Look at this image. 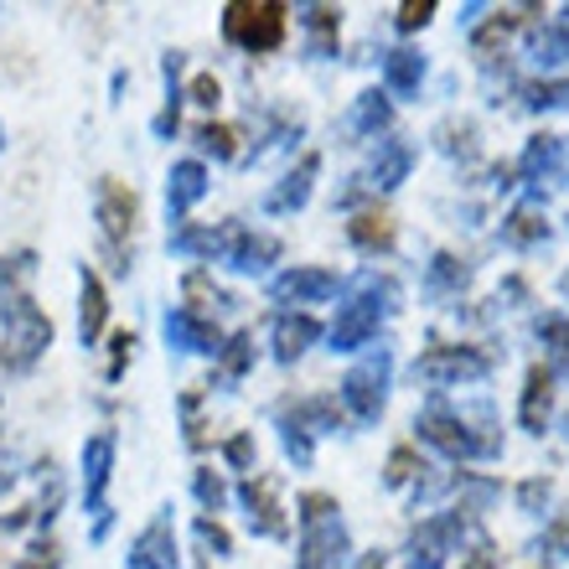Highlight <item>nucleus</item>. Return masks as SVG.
<instances>
[{
    "instance_id": "f257e3e1",
    "label": "nucleus",
    "mask_w": 569,
    "mask_h": 569,
    "mask_svg": "<svg viewBox=\"0 0 569 569\" xmlns=\"http://www.w3.org/2000/svg\"><path fill=\"white\" fill-rule=\"evenodd\" d=\"M300 569H337L347 555V528L337 518V502L327 492H311L300 502Z\"/></svg>"
},
{
    "instance_id": "f03ea898",
    "label": "nucleus",
    "mask_w": 569,
    "mask_h": 569,
    "mask_svg": "<svg viewBox=\"0 0 569 569\" xmlns=\"http://www.w3.org/2000/svg\"><path fill=\"white\" fill-rule=\"evenodd\" d=\"M0 327H6V362H11V368H31V362L42 358V347H52V321H47L21 290H6V300H0Z\"/></svg>"
},
{
    "instance_id": "7ed1b4c3",
    "label": "nucleus",
    "mask_w": 569,
    "mask_h": 569,
    "mask_svg": "<svg viewBox=\"0 0 569 569\" xmlns=\"http://www.w3.org/2000/svg\"><path fill=\"white\" fill-rule=\"evenodd\" d=\"M228 42L249 47V52H274L284 42V6L280 0H233L223 11Z\"/></svg>"
},
{
    "instance_id": "20e7f679",
    "label": "nucleus",
    "mask_w": 569,
    "mask_h": 569,
    "mask_svg": "<svg viewBox=\"0 0 569 569\" xmlns=\"http://www.w3.org/2000/svg\"><path fill=\"white\" fill-rule=\"evenodd\" d=\"M383 296H393V284L389 280L383 284L368 280L362 284V296H352L342 311H337V321H331V347H337V352H352V347H362L368 337H373L378 316H383V306H378Z\"/></svg>"
},
{
    "instance_id": "39448f33",
    "label": "nucleus",
    "mask_w": 569,
    "mask_h": 569,
    "mask_svg": "<svg viewBox=\"0 0 569 569\" xmlns=\"http://www.w3.org/2000/svg\"><path fill=\"white\" fill-rule=\"evenodd\" d=\"M342 399L362 425H373L383 415V399H389V352H373L368 362H358L342 378Z\"/></svg>"
},
{
    "instance_id": "423d86ee",
    "label": "nucleus",
    "mask_w": 569,
    "mask_h": 569,
    "mask_svg": "<svg viewBox=\"0 0 569 569\" xmlns=\"http://www.w3.org/2000/svg\"><path fill=\"white\" fill-rule=\"evenodd\" d=\"M420 435L430 440L435 450H446L450 461H466V456H481V450H492V440H487V435H471L461 415H450L446 405H430V409H425Z\"/></svg>"
},
{
    "instance_id": "0eeeda50",
    "label": "nucleus",
    "mask_w": 569,
    "mask_h": 569,
    "mask_svg": "<svg viewBox=\"0 0 569 569\" xmlns=\"http://www.w3.org/2000/svg\"><path fill=\"white\" fill-rule=\"evenodd\" d=\"M415 373L425 383H461V378H481L487 373V358H481L477 347H446L435 342L420 362H415Z\"/></svg>"
},
{
    "instance_id": "6e6552de",
    "label": "nucleus",
    "mask_w": 569,
    "mask_h": 569,
    "mask_svg": "<svg viewBox=\"0 0 569 569\" xmlns=\"http://www.w3.org/2000/svg\"><path fill=\"white\" fill-rule=\"evenodd\" d=\"M461 539V518L456 512H440V518H425L409 539V555H415V569H446L450 549Z\"/></svg>"
},
{
    "instance_id": "1a4fd4ad",
    "label": "nucleus",
    "mask_w": 569,
    "mask_h": 569,
    "mask_svg": "<svg viewBox=\"0 0 569 569\" xmlns=\"http://www.w3.org/2000/svg\"><path fill=\"white\" fill-rule=\"evenodd\" d=\"M243 508H249L254 533H270V539H280V533H284L280 481H274V477H249V481H243Z\"/></svg>"
},
{
    "instance_id": "9d476101",
    "label": "nucleus",
    "mask_w": 569,
    "mask_h": 569,
    "mask_svg": "<svg viewBox=\"0 0 569 569\" xmlns=\"http://www.w3.org/2000/svg\"><path fill=\"white\" fill-rule=\"evenodd\" d=\"M166 342L181 347V352H218L223 337H218V327H212L208 316H197L192 306H177V311L166 316Z\"/></svg>"
},
{
    "instance_id": "9b49d317",
    "label": "nucleus",
    "mask_w": 569,
    "mask_h": 569,
    "mask_svg": "<svg viewBox=\"0 0 569 569\" xmlns=\"http://www.w3.org/2000/svg\"><path fill=\"white\" fill-rule=\"evenodd\" d=\"M99 223H104V239L120 249V239L136 228V192L124 181L104 177L99 181Z\"/></svg>"
},
{
    "instance_id": "f8f14e48",
    "label": "nucleus",
    "mask_w": 569,
    "mask_h": 569,
    "mask_svg": "<svg viewBox=\"0 0 569 569\" xmlns=\"http://www.w3.org/2000/svg\"><path fill=\"white\" fill-rule=\"evenodd\" d=\"M109 466H114V435H93L89 446H83V502L93 512H104Z\"/></svg>"
},
{
    "instance_id": "ddd939ff",
    "label": "nucleus",
    "mask_w": 569,
    "mask_h": 569,
    "mask_svg": "<svg viewBox=\"0 0 569 569\" xmlns=\"http://www.w3.org/2000/svg\"><path fill=\"white\" fill-rule=\"evenodd\" d=\"M130 569H177V533H171L166 518H156V523L130 543Z\"/></svg>"
},
{
    "instance_id": "4468645a",
    "label": "nucleus",
    "mask_w": 569,
    "mask_h": 569,
    "mask_svg": "<svg viewBox=\"0 0 569 569\" xmlns=\"http://www.w3.org/2000/svg\"><path fill=\"white\" fill-rule=\"evenodd\" d=\"M337 296V274L327 270H284L274 280V300L280 306H306V300H327Z\"/></svg>"
},
{
    "instance_id": "2eb2a0df",
    "label": "nucleus",
    "mask_w": 569,
    "mask_h": 569,
    "mask_svg": "<svg viewBox=\"0 0 569 569\" xmlns=\"http://www.w3.org/2000/svg\"><path fill=\"white\" fill-rule=\"evenodd\" d=\"M316 171H321V156H300L296 171H290V177H284L270 197H264V208H270V212H290V208H300V202L311 197Z\"/></svg>"
},
{
    "instance_id": "dca6fc26",
    "label": "nucleus",
    "mask_w": 569,
    "mask_h": 569,
    "mask_svg": "<svg viewBox=\"0 0 569 569\" xmlns=\"http://www.w3.org/2000/svg\"><path fill=\"white\" fill-rule=\"evenodd\" d=\"M202 192H208V171H202V166L197 161L171 166V181H166V208H171V218H181Z\"/></svg>"
},
{
    "instance_id": "f3484780",
    "label": "nucleus",
    "mask_w": 569,
    "mask_h": 569,
    "mask_svg": "<svg viewBox=\"0 0 569 569\" xmlns=\"http://www.w3.org/2000/svg\"><path fill=\"white\" fill-rule=\"evenodd\" d=\"M555 409V373L549 368H528V383H523V425L528 430H543Z\"/></svg>"
},
{
    "instance_id": "a211bd4d",
    "label": "nucleus",
    "mask_w": 569,
    "mask_h": 569,
    "mask_svg": "<svg viewBox=\"0 0 569 569\" xmlns=\"http://www.w3.org/2000/svg\"><path fill=\"white\" fill-rule=\"evenodd\" d=\"M104 316H109L104 284H99V274L83 270V306H78V337H83V347L99 342V331H104Z\"/></svg>"
},
{
    "instance_id": "6ab92c4d",
    "label": "nucleus",
    "mask_w": 569,
    "mask_h": 569,
    "mask_svg": "<svg viewBox=\"0 0 569 569\" xmlns=\"http://www.w3.org/2000/svg\"><path fill=\"white\" fill-rule=\"evenodd\" d=\"M316 331H321V327H316L311 316H280V321H274V358L296 362L300 352L316 342Z\"/></svg>"
},
{
    "instance_id": "aec40b11",
    "label": "nucleus",
    "mask_w": 569,
    "mask_h": 569,
    "mask_svg": "<svg viewBox=\"0 0 569 569\" xmlns=\"http://www.w3.org/2000/svg\"><path fill=\"white\" fill-rule=\"evenodd\" d=\"M233 239H239V228H181L171 243H177L181 254L218 259V254H228V249H233Z\"/></svg>"
},
{
    "instance_id": "412c9836",
    "label": "nucleus",
    "mask_w": 569,
    "mask_h": 569,
    "mask_svg": "<svg viewBox=\"0 0 569 569\" xmlns=\"http://www.w3.org/2000/svg\"><path fill=\"white\" fill-rule=\"evenodd\" d=\"M274 254H280V239H270V233H239V239H233V249H228L233 270H243V274H259Z\"/></svg>"
},
{
    "instance_id": "4be33fe9",
    "label": "nucleus",
    "mask_w": 569,
    "mask_h": 569,
    "mask_svg": "<svg viewBox=\"0 0 569 569\" xmlns=\"http://www.w3.org/2000/svg\"><path fill=\"white\" fill-rule=\"evenodd\" d=\"M347 239L358 243V249H368V254H378V249H389L393 243V218L389 212H358L352 223H347Z\"/></svg>"
},
{
    "instance_id": "5701e85b",
    "label": "nucleus",
    "mask_w": 569,
    "mask_h": 569,
    "mask_svg": "<svg viewBox=\"0 0 569 569\" xmlns=\"http://www.w3.org/2000/svg\"><path fill=\"white\" fill-rule=\"evenodd\" d=\"M555 166H559V136H533L523 150V161H518V171H523V181L543 187V181L555 177Z\"/></svg>"
},
{
    "instance_id": "b1692460",
    "label": "nucleus",
    "mask_w": 569,
    "mask_h": 569,
    "mask_svg": "<svg viewBox=\"0 0 569 569\" xmlns=\"http://www.w3.org/2000/svg\"><path fill=\"white\" fill-rule=\"evenodd\" d=\"M409 146L405 140H389V146L373 156V171H368V187H399V181L409 177Z\"/></svg>"
},
{
    "instance_id": "393cba45",
    "label": "nucleus",
    "mask_w": 569,
    "mask_h": 569,
    "mask_svg": "<svg viewBox=\"0 0 569 569\" xmlns=\"http://www.w3.org/2000/svg\"><path fill=\"white\" fill-rule=\"evenodd\" d=\"M383 78H389L393 93H415L425 78V58L420 52H409V47H399V52H389L383 58Z\"/></svg>"
},
{
    "instance_id": "a878e982",
    "label": "nucleus",
    "mask_w": 569,
    "mask_h": 569,
    "mask_svg": "<svg viewBox=\"0 0 569 569\" xmlns=\"http://www.w3.org/2000/svg\"><path fill=\"white\" fill-rule=\"evenodd\" d=\"M533 58H539L543 68L569 58V6L559 11V21H549L543 31H533Z\"/></svg>"
},
{
    "instance_id": "bb28decb",
    "label": "nucleus",
    "mask_w": 569,
    "mask_h": 569,
    "mask_svg": "<svg viewBox=\"0 0 569 569\" xmlns=\"http://www.w3.org/2000/svg\"><path fill=\"white\" fill-rule=\"evenodd\" d=\"M502 233H508V243H539V239H549V223H543V212L528 202V208H518L502 223Z\"/></svg>"
},
{
    "instance_id": "cd10ccee",
    "label": "nucleus",
    "mask_w": 569,
    "mask_h": 569,
    "mask_svg": "<svg viewBox=\"0 0 569 569\" xmlns=\"http://www.w3.org/2000/svg\"><path fill=\"white\" fill-rule=\"evenodd\" d=\"M383 124H389V99H383V93H362L358 99V109H352V130H358V136H373V130H383Z\"/></svg>"
},
{
    "instance_id": "c85d7f7f",
    "label": "nucleus",
    "mask_w": 569,
    "mask_h": 569,
    "mask_svg": "<svg viewBox=\"0 0 569 569\" xmlns=\"http://www.w3.org/2000/svg\"><path fill=\"white\" fill-rule=\"evenodd\" d=\"M512 27H518V11H497L492 21H487V27H481L477 37H471V42H477V52H481V58L492 62V52H497V47H502V42H508V31H512Z\"/></svg>"
},
{
    "instance_id": "c756f323",
    "label": "nucleus",
    "mask_w": 569,
    "mask_h": 569,
    "mask_svg": "<svg viewBox=\"0 0 569 569\" xmlns=\"http://www.w3.org/2000/svg\"><path fill=\"white\" fill-rule=\"evenodd\" d=\"M523 104L528 109H565L569 104V78H555V83H528Z\"/></svg>"
},
{
    "instance_id": "7c9ffc66",
    "label": "nucleus",
    "mask_w": 569,
    "mask_h": 569,
    "mask_svg": "<svg viewBox=\"0 0 569 569\" xmlns=\"http://www.w3.org/2000/svg\"><path fill=\"white\" fill-rule=\"evenodd\" d=\"M218 352H223V378H239L243 368H249V358H254V337L239 331V337H228V347H218Z\"/></svg>"
},
{
    "instance_id": "2f4dec72",
    "label": "nucleus",
    "mask_w": 569,
    "mask_h": 569,
    "mask_svg": "<svg viewBox=\"0 0 569 569\" xmlns=\"http://www.w3.org/2000/svg\"><path fill=\"white\" fill-rule=\"evenodd\" d=\"M539 555H543V559H555V565H559V559H569V512H559L555 523L543 528Z\"/></svg>"
},
{
    "instance_id": "473e14b6",
    "label": "nucleus",
    "mask_w": 569,
    "mask_h": 569,
    "mask_svg": "<svg viewBox=\"0 0 569 569\" xmlns=\"http://www.w3.org/2000/svg\"><path fill=\"white\" fill-rule=\"evenodd\" d=\"M306 27L316 31V42H321V52H327L331 37H337V27H342V11H337V6H311V11H306Z\"/></svg>"
},
{
    "instance_id": "72a5a7b5",
    "label": "nucleus",
    "mask_w": 569,
    "mask_h": 569,
    "mask_svg": "<svg viewBox=\"0 0 569 569\" xmlns=\"http://www.w3.org/2000/svg\"><path fill=\"white\" fill-rule=\"evenodd\" d=\"M430 284H435V290H461V284H466V264L456 254H435Z\"/></svg>"
},
{
    "instance_id": "f704fd0d",
    "label": "nucleus",
    "mask_w": 569,
    "mask_h": 569,
    "mask_svg": "<svg viewBox=\"0 0 569 569\" xmlns=\"http://www.w3.org/2000/svg\"><path fill=\"white\" fill-rule=\"evenodd\" d=\"M197 140H202L212 156H223V161L233 156V150H239V146H233V130H228V124H202V130H197Z\"/></svg>"
},
{
    "instance_id": "c9c22d12",
    "label": "nucleus",
    "mask_w": 569,
    "mask_h": 569,
    "mask_svg": "<svg viewBox=\"0 0 569 569\" xmlns=\"http://www.w3.org/2000/svg\"><path fill=\"white\" fill-rule=\"evenodd\" d=\"M539 331H543V342H549V352L569 358V321H565V316H543Z\"/></svg>"
},
{
    "instance_id": "e433bc0d",
    "label": "nucleus",
    "mask_w": 569,
    "mask_h": 569,
    "mask_svg": "<svg viewBox=\"0 0 569 569\" xmlns=\"http://www.w3.org/2000/svg\"><path fill=\"white\" fill-rule=\"evenodd\" d=\"M415 471H425V466H420V456H415V450H393V456H389V481H393V487H405V481L409 477H415Z\"/></svg>"
},
{
    "instance_id": "4c0bfd02",
    "label": "nucleus",
    "mask_w": 569,
    "mask_h": 569,
    "mask_svg": "<svg viewBox=\"0 0 569 569\" xmlns=\"http://www.w3.org/2000/svg\"><path fill=\"white\" fill-rule=\"evenodd\" d=\"M430 16H435V0H405L399 6V31H420Z\"/></svg>"
},
{
    "instance_id": "58836bf2",
    "label": "nucleus",
    "mask_w": 569,
    "mask_h": 569,
    "mask_svg": "<svg viewBox=\"0 0 569 569\" xmlns=\"http://www.w3.org/2000/svg\"><path fill=\"white\" fill-rule=\"evenodd\" d=\"M187 296H192V300H212V306H228V296H223V290H218V284H212L202 270L187 274Z\"/></svg>"
},
{
    "instance_id": "ea45409f",
    "label": "nucleus",
    "mask_w": 569,
    "mask_h": 569,
    "mask_svg": "<svg viewBox=\"0 0 569 569\" xmlns=\"http://www.w3.org/2000/svg\"><path fill=\"white\" fill-rule=\"evenodd\" d=\"M197 497H202V502H208V508L218 512V508H223V497H228L223 477H212V471H202V477H197Z\"/></svg>"
},
{
    "instance_id": "a19ab883",
    "label": "nucleus",
    "mask_w": 569,
    "mask_h": 569,
    "mask_svg": "<svg viewBox=\"0 0 569 569\" xmlns=\"http://www.w3.org/2000/svg\"><path fill=\"white\" fill-rule=\"evenodd\" d=\"M197 539L208 543V549H218V555H228V549H233V539H228V533L212 523V518H197Z\"/></svg>"
},
{
    "instance_id": "79ce46f5",
    "label": "nucleus",
    "mask_w": 569,
    "mask_h": 569,
    "mask_svg": "<svg viewBox=\"0 0 569 569\" xmlns=\"http://www.w3.org/2000/svg\"><path fill=\"white\" fill-rule=\"evenodd\" d=\"M223 99V89H218V78L212 73H202V78H192V104H202V109H212Z\"/></svg>"
},
{
    "instance_id": "37998d69",
    "label": "nucleus",
    "mask_w": 569,
    "mask_h": 569,
    "mask_svg": "<svg viewBox=\"0 0 569 569\" xmlns=\"http://www.w3.org/2000/svg\"><path fill=\"white\" fill-rule=\"evenodd\" d=\"M497 565V549H492V539H477L471 543V559H466L461 569H492Z\"/></svg>"
},
{
    "instance_id": "c03bdc74",
    "label": "nucleus",
    "mask_w": 569,
    "mask_h": 569,
    "mask_svg": "<svg viewBox=\"0 0 569 569\" xmlns=\"http://www.w3.org/2000/svg\"><path fill=\"white\" fill-rule=\"evenodd\" d=\"M130 347H136V337H130V331H120V337H114V358H109V378L124 373V358H130Z\"/></svg>"
},
{
    "instance_id": "a18cd8bd",
    "label": "nucleus",
    "mask_w": 569,
    "mask_h": 569,
    "mask_svg": "<svg viewBox=\"0 0 569 569\" xmlns=\"http://www.w3.org/2000/svg\"><path fill=\"white\" fill-rule=\"evenodd\" d=\"M228 461L249 466V461H254V440H249V435H233V440H228Z\"/></svg>"
},
{
    "instance_id": "49530a36",
    "label": "nucleus",
    "mask_w": 569,
    "mask_h": 569,
    "mask_svg": "<svg viewBox=\"0 0 569 569\" xmlns=\"http://www.w3.org/2000/svg\"><path fill=\"white\" fill-rule=\"evenodd\" d=\"M543 497H549V481H523V487H518V502H523V508H528V512L539 508Z\"/></svg>"
},
{
    "instance_id": "de8ad7c7",
    "label": "nucleus",
    "mask_w": 569,
    "mask_h": 569,
    "mask_svg": "<svg viewBox=\"0 0 569 569\" xmlns=\"http://www.w3.org/2000/svg\"><path fill=\"white\" fill-rule=\"evenodd\" d=\"M16 569H58V559H52V543H37V549H31V559H21Z\"/></svg>"
},
{
    "instance_id": "09e8293b",
    "label": "nucleus",
    "mask_w": 569,
    "mask_h": 569,
    "mask_svg": "<svg viewBox=\"0 0 569 569\" xmlns=\"http://www.w3.org/2000/svg\"><path fill=\"white\" fill-rule=\"evenodd\" d=\"M362 569H383V555H368L362 559Z\"/></svg>"
},
{
    "instance_id": "8fccbe9b",
    "label": "nucleus",
    "mask_w": 569,
    "mask_h": 569,
    "mask_svg": "<svg viewBox=\"0 0 569 569\" xmlns=\"http://www.w3.org/2000/svg\"><path fill=\"white\" fill-rule=\"evenodd\" d=\"M0 140H6V136H0Z\"/></svg>"
}]
</instances>
